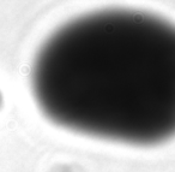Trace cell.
<instances>
[{
	"label": "cell",
	"mask_w": 175,
	"mask_h": 172,
	"mask_svg": "<svg viewBox=\"0 0 175 172\" xmlns=\"http://www.w3.org/2000/svg\"><path fill=\"white\" fill-rule=\"evenodd\" d=\"M30 84L41 112L63 129L163 143L175 136V23L133 9L74 17L41 43Z\"/></svg>",
	"instance_id": "cell-1"
}]
</instances>
